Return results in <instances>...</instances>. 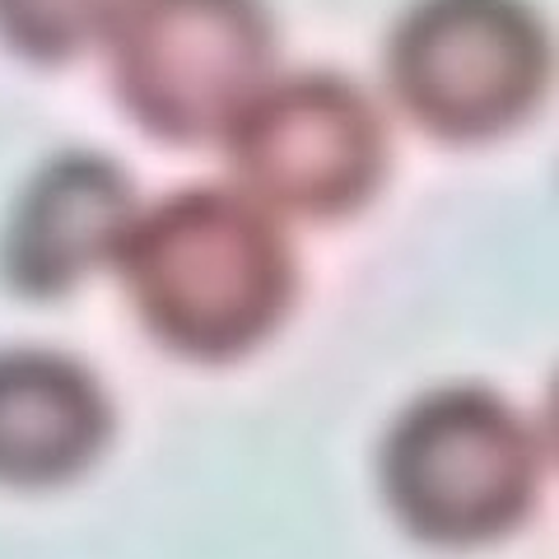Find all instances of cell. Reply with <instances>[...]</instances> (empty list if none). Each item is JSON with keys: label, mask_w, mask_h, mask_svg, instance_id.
Masks as SVG:
<instances>
[{"label": "cell", "mask_w": 559, "mask_h": 559, "mask_svg": "<svg viewBox=\"0 0 559 559\" xmlns=\"http://www.w3.org/2000/svg\"><path fill=\"white\" fill-rule=\"evenodd\" d=\"M117 261L140 322L187 359L248 355L294 304V252L275 215L229 187L135 210Z\"/></svg>", "instance_id": "obj_1"}, {"label": "cell", "mask_w": 559, "mask_h": 559, "mask_svg": "<svg viewBox=\"0 0 559 559\" xmlns=\"http://www.w3.org/2000/svg\"><path fill=\"white\" fill-rule=\"evenodd\" d=\"M108 396L57 349H0V480L57 485L108 443Z\"/></svg>", "instance_id": "obj_7"}, {"label": "cell", "mask_w": 559, "mask_h": 559, "mask_svg": "<svg viewBox=\"0 0 559 559\" xmlns=\"http://www.w3.org/2000/svg\"><path fill=\"white\" fill-rule=\"evenodd\" d=\"M540 476L536 439L489 388L411 401L382 448V485L406 532L433 546H480L518 527Z\"/></svg>", "instance_id": "obj_2"}, {"label": "cell", "mask_w": 559, "mask_h": 559, "mask_svg": "<svg viewBox=\"0 0 559 559\" xmlns=\"http://www.w3.org/2000/svg\"><path fill=\"white\" fill-rule=\"evenodd\" d=\"M108 43L121 108L178 145L229 131L275 57L261 0H121Z\"/></svg>", "instance_id": "obj_3"}, {"label": "cell", "mask_w": 559, "mask_h": 559, "mask_svg": "<svg viewBox=\"0 0 559 559\" xmlns=\"http://www.w3.org/2000/svg\"><path fill=\"white\" fill-rule=\"evenodd\" d=\"M550 43L527 0H415L388 47L396 103L439 140H495L546 94Z\"/></svg>", "instance_id": "obj_4"}, {"label": "cell", "mask_w": 559, "mask_h": 559, "mask_svg": "<svg viewBox=\"0 0 559 559\" xmlns=\"http://www.w3.org/2000/svg\"><path fill=\"white\" fill-rule=\"evenodd\" d=\"M224 140L242 197L271 215L341 219L369 205L388 173V127L373 98L326 70L266 80Z\"/></svg>", "instance_id": "obj_5"}, {"label": "cell", "mask_w": 559, "mask_h": 559, "mask_svg": "<svg viewBox=\"0 0 559 559\" xmlns=\"http://www.w3.org/2000/svg\"><path fill=\"white\" fill-rule=\"evenodd\" d=\"M135 219L131 178L98 154H61L24 187L5 234V275L28 299H57L112 261Z\"/></svg>", "instance_id": "obj_6"}, {"label": "cell", "mask_w": 559, "mask_h": 559, "mask_svg": "<svg viewBox=\"0 0 559 559\" xmlns=\"http://www.w3.org/2000/svg\"><path fill=\"white\" fill-rule=\"evenodd\" d=\"M121 0H0V38L28 61H70L108 38Z\"/></svg>", "instance_id": "obj_8"}]
</instances>
